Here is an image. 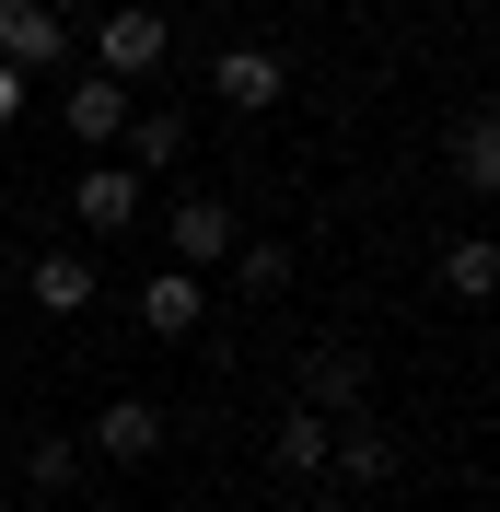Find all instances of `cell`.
Segmentation results:
<instances>
[{"instance_id": "10", "label": "cell", "mask_w": 500, "mask_h": 512, "mask_svg": "<svg viewBox=\"0 0 500 512\" xmlns=\"http://www.w3.org/2000/svg\"><path fill=\"white\" fill-rule=\"evenodd\" d=\"M24 280H35V303H47V315H82V303H94V268H82V256H35Z\"/></svg>"}, {"instance_id": "4", "label": "cell", "mask_w": 500, "mask_h": 512, "mask_svg": "<svg viewBox=\"0 0 500 512\" xmlns=\"http://www.w3.org/2000/svg\"><path fill=\"white\" fill-rule=\"evenodd\" d=\"M210 82H221V105H233V117H268L291 70H280V47H221V70H210Z\"/></svg>"}, {"instance_id": "8", "label": "cell", "mask_w": 500, "mask_h": 512, "mask_svg": "<svg viewBox=\"0 0 500 512\" xmlns=\"http://www.w3.org/2000/svg\"><path fill=\"white\" fill-rule=\"evenodd\" d=\"M94 443H105V454H117V466H140V454H152V443H163V408H152V396H117V408H105V419H94Z\"/></svg>"}, {"instance_id": "12", "label": "cell", "mask_w": 500, "mask_h": 512, "mask_svg": "<svg viewBox=\"0 0 500 512\" xmlns=\"http://www.w3.org/2000/svg\"><path fill=\"white\" fill-rule=\"evenodd\" d=\"M442 291H454V303H489V291H500V256L489 245H454V256H442Z\"/></svg>"}, {"instance_id": "14", "label": "cell", "mask_w": 500, "mask_h": 512, "mask_svg": "<svg viewBox=\"0 0 500 512\" xmlns=\"http://www.w3.org/2000/svg\"><path fill=\"white\" fill-rule=\"evenodd\" d=\"M233 280L268 303V291H291V245H233Z\"/></svg>"}, {"instance_id": "9", "label": "cell", "mask_w": 500, "mask_h": 512, "mask_svg": "<svg viewBox=\"0 0 500 512\" xmlns=\"http://www.w3.org/2000/svg\"><path fill=\"white\" fill-rule=\"evenodd\" d=\"M454 175H466V187H500V117H489V105L454 117Z\"/></svg>"}, {"instance_id": "16", "label": "cell", "mask_w": 500, "mask_h": 512, "mask_svg": "<svg viewBox=\"0 0 500 512\" xmlns=\"http://www.w3.org/2000/svg\"><path fill=\"white\" fill-rule=\"evenodd\" d=\"M314 396H338V408H349V396H361V361H349V350H326V361H314Z\"/></svg>"}, {"instance_id": "18", "label": "cell", "mask_w": 500, "mask_h": 512, "mask_svg": "<svg viewBox=\"0 0 500 512\" xmlns=\"http://www.w3.org/2000/svg\"><path fill=\"white\" fill-rule=\"evenodd\" d=\"M303 512H349V501H303Z\"/></svg>"}, {"instance_id": "11", "label": "cell", "mask_w": 500, "mask_h": 512, "mask_svg": "<svg viewBox=\"0 0 500 512\" xmlns=\"http://www.w3.org/2000/svg\"><path fill=\"white\" fill-rule=\"evenodd\" d=\"M326 443H338V431H326V408H291V419H280V466H291V478H314V466H326Z\"/></svg>"}, {"instance_id": "7", "label": "cell", "mask_w": 500, "mask_h": 512, "mask_svg": "<svg viewBox=\"0 0 500 512\" xmlns=\"http://www.w3.org/2000/svg\"><path fill=\"white\" fill-rule=\"evenodd\" d=\"M70 140H128V82L82 70V82H70Z\"/></svg>"}, {"instance_id": "5", "label": "cell", "mask_w": 500, "mask_h": 512, "mask_svg": "<svg viewBox=\"0 0 500 512\" xmlns=\"http://www.w3.org/2000/svg\"><path fill=\"white\" fill-rule=\"evenodd\" d=\"M140 198H152V187H140L128 163H105V175H82L70 210H82V233H128V222H140Z\"/></svg>"}, {"instance_id": "2", "label": "cell", "mask_w": 500, "mask_h": 512, "mask_svg": "<svg viewBox=\"0 0 500 512\" xmlns=\"http://www.w3.org/2000/svg\"><path fill=\"white\" fill-rule=\"evenodd\" d=\"M163 245H175V268H221V256L245 245V233H233V210H221V198H187V210H175V222H163Z\"/></svg>"}, {"instance_id": "3", "label": "cell", "mask_w": 500, "mask_h": 512, "mask_svg": "<svg viewBox=\"0 0 500 512\" xmlns=\"http://www.w3.org/2000/svg\"><path fill=\"white\" fill-rule=\"evenodd\" d=\"M59 12L47 0H0V70H59Z\"/></svg>"}, {"instance_id": "17", "label": "cell", "mask_w": 500, "mask_h": 512, "mask_svg": "<svg viewBox=\"0 0 500 512\" xmlns=\"http://www.w3.org/2000/svg\"><path fill=\"white\" fill-rule=\"evenodd\" d=\"M12 117H24V70H0V128H12Z\"/></svg>"}, {"instance_id": "15", "label": "cell", "mask_w": 500, "mask_h": 512, "mask_svg": "<svg viewBox=\"0 0 500 512\" xmlns=\"http://www.w3.org/2000/svg\"><path fill=\"white\" fill-rule=\"evenodd\" d=\"M326 454H338V466H349V478H361V489H373L384 466H396V443H384L373 419H361V431H349V443H326Z\"/></svg>"}, {"instance_id": "13", "label": "cell", "mask_w": 500, "mask_h": 512, "mask_svg": "<svg viewBox=\"0 0 500 512\" xmlns=\"http://www.w3.org/2000/svg\"><path fill=\"white\" fill-rule=\"evenodd\" d=\"M175 152H187L175 117H128V175H152V163H175Z\"/></svg>"}, {"instance_id": "6", "label": "cell", "mask_w": 500, "mask_h": 512, "mask_svg": "<svg viewBox=\"0 0 500 512\" xmlns=\"http://www.w3.org/2000/svg\"><path fill=\"white\" fill-rule=\"evenodd\" d=\"M140 315H152V338H198V315H210V303H198L187 268H152V280H140Z\"/></svg>"}, {"instance_id": "1", "label": "cell", "mask_w": 500, "mask_h": 512, "mask_svg": "<svg viewBox=\"0 0 500 512\" xmlns=\"http://www.w3.org/2000/svg\"><path fill=\"white\" fill-rule=\"evenodd\" d=\"M163 47H175V35H163V12H140V0L94 24V70H105V82H140V70H163Z\"/></svg>"}]
</instances>
